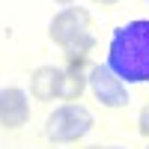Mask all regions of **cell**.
I'll use <instances>...</instances> for the list:
<instances>
[{"label": "cell", "mask_w": 149, "mask_h": 149, "mask_svg": "<svg viewBox=\"0 0 149 149\" xmlns=\"http://www.w3.org/2000/svg\"><path fill=\"white\" fill-rule=\"evenodd\" d=\"M107 66L125 84H149V18L128 21L113 30Z\"/></svg>", "instance_id": "obj_1"}, {"label": "cell", "mask_w": 149, "mask_h": 149, "mask_svg": "<svg viewBox=\"0 0 149 149\" xmlns=\"http://www.w3.org/2000/svg\"><path fill=\"white\" fill-rule=\"evenodd\" d=\"M90 128H93V113L78 102H66L45 122V134L51 143H74L84 134H90Z\"/></svg>", "instance_id": "obj_2"}, {"label": "cell", "mask_w": 149, "mask_h": 149, "mask_svg": "<svg viewBox=\"0 0 149 149\" xmlns=\"http://www.w3.org/2000/svg\"><path fill=\"white\" fill-rule=\"evenodd\" d=\"M86 84H90L93 95L98 98V104H104V107H125V104H128L125 81L116 78V74L110 72L107 63H95V66H90Z\"/></svg>", "instance_id": "obj_3"}, {"label": "cell", "mask_w": 149, "mask_h": 149, "mask_svg": "<svg viewBox=\"0 0 149 149\" xmlns=\"http://www.w3.org/2000/svg\"><path fill=\"white\" fill-rule=\"evenodd\" d=\"M90 27H93V18H90V12H86V9H81V6H66L60 15H54L51 27H48V36H51L60 48H66V45H72L74 39L86 36Z\"/></svg>", "instance_id": "obj_4"}, {"label": "cell", "mask_w": 149, "mask_h": 149, "mask_svg": "<svg viewBox=\"0 0 149 149\" xmlns=\"http://www.w3.org/2000/svg\"><path fill=\"white\" fill-rule=\"evenodd\" d=\"M30 119V102L24 90L18 86H3L0 90V125L3 128H21Z\"/></svg>", "instance_id": "obj_5"}, {"label": "cell", "mask_w": 149, "mask_h": 149, "mask_svg": "<svg viewBox=\"0 0 149 149\" xmlns=\"http://www.w3.org/2000/svg\"><path fill=\"white\" fill-rule=\"evenodd\" d=\"M60 84H63V69L57 66H39L30 78V95L39 102L60 98Z\"/></svg>", "instance_id": "obj_6"}, {"label": "cell", "mask_w": 149, "mask_h": 149, "mask_svg": "<svg viewBox=\"0 0 149 149\" xmlns=\"http://www.w3.org/2000/svg\"><path fill=\"white\" fill-rule=\"evenodd\" d=\"M86 74L84 72V60H69V69L63 72V84H60V98H66V102H78L84 95V90L90 84H86Z\"/></svg>", "instance_id": "obj_7"}, {"label": "cell", "mask_w": 149, "mask_h": 149, "mask_svg": "<svg viewBox=\"0 0 149 149\" xmlns=\"http://www.w3.org/2000/svg\"><path fill=\"white\" fill-rule=\"evenodd\" d=\"M93 45H95V42H93V36H90V33L81 36V39H74L72 45H66V48H63V51H66V60H84L86 54L93 51Z\"/></svg>", "instance_id": "obj_8"}, {"label": "cell", "mask_w": 149, "mask_h": 149, "mask_svg": "<svg viewBox=\"0 0 149 149\" xmlns=\"http://www.w3.org/2000/svg\"><path fill=\"white\" fill-rule=\"evenodd\" d=\"M137 131L143 134V137L149 140V104L140 107V116H137Z\"/></svg>", "instance_id": "obj_9"}, {"label": "cell", "mask_w": 149, "mask_h": 149, "mask_svg": "<svg viewBox=\"0 0 149 149\" xmlns=\"http://www.w3.org/2000/svg\"><path fill=\"white\" fill-rule=\"evenodd\" d=\"M93 3H98V6H113V3H119V0H93Z\"/></svg>", "instance_id": "obj_10"}, {"label": "cell", "mask_w": 149, "mask_h": 149, "mask_svg": "<svg viewBox=\"0 0 149 149\" xmlns=\"http://www.w3.org/2000/svg\"><path fill=\"white\" fill-rule=\"evenodd\" d=\"M90 149H119V146H90Z\"/></svg>", "instance_id": "obj_11"}, {"label": "cell", "mask_w": 149, "mask_h": 149, "mask_svg": "<svg viewBox=\"0 0 149 149\" xmlns=\"http://www.w3.org/2000/svg\"><path fill=\"white\" fill-rule=\"evenodd\" d=\"M54 3H72V0H54Z\"/></svg>", "instance_id": "obj_12"}, {"label": "cell", "mask_w": 149, "mask_h": 149, "mask_svg": "<svg viewBox=\"0 0 149 149\" xmlns=\"http://www.w3.org/2000/svg\"><path fill=\"white\" fill-rule=\"evenodd\" d=\"M146 149H149V146H146Z\"/></svg>", "instance_id": "obj_13"}]
</instances>
